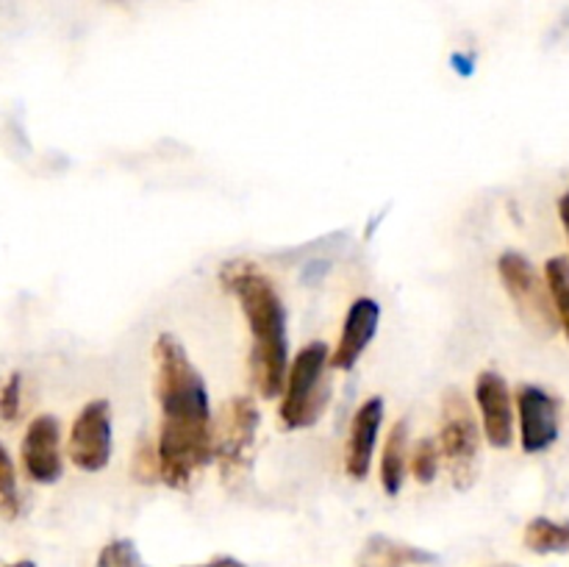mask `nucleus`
<instances>
[{"mask_svg":"<svg viewBox=\"0 0 569 567\" xmlns=\"http://www.w3.org/2000/svg\"><path fill=\"white\" fill-rule=\"evenodd\" d=\"M559 217H561V226H565L567 239H569V189L561 195V200H559Z\"/></svg>","mask_w":569,"mask_h":567,"instance_id":"23","label":"nucleus"},{"mask_svg":"<svg viewBox=\"0 0 569 567\" xmlns=\"http://www.w3.org/2000/svg\"><path fill=\"white\" fill-rule=\"evenodd\" d=\"M378 322H381V306L372 298H356L345 315L342 331H339L337 348L331 350V370L348 372L359 365L367 345L376 339Z\"/></svg>","mask_w":569,"mask_h":567,"instance_id":"11","label":"nucleus"},{"mask_svg":"<svg viewBox=\"0 0 569 567\" xmlns=\"http://www.w3.org/2000/svg\"><path fill=\"white\" fill-rule=\"evenodd\" d=\"M545 284H548L550 300H553L556 320H559V328L565 331L569 342V259L567 256H553V259L545 265Z\"/></svg>","mask_w":569,"mask_h":567,"instance_id":"15","label":"nucleus"},{"mask_svg":"<svg viewBox=\"0 0 569 567\" xmlns=\"http://www.w3.org/2000/svg\"><path fill=\"white\" fill-rule=\"evenodd\" d=\"M259 406L248 395H233L226 400L211 422V461L220 467V478L228 487H237L253 467L256 437H259Z\"/></svg>","mask_w":569,"mask_h":567,"instance_id":"4","label":"nucleus"},{"mask_svg":"<svg viewBox=\"0 0 569 567\" xmlns=\"http://www.w3.org/2000/svg\"><path fill=\"white\" fill-rule=\"evenodd\" d=\"M517 420H520L522 450L545 454L548 448H553L561 434L559 398L537 384H522L517 389Z\"/></svg>","mask_w":569,"mask_h":567,"instance_id":"8","label":"nucleus"},{"mask_svg":"<svg viewBox=\"0 0 569 567\" xmlns=\"http://www.w3.org/2000/svg\"><path fill=\"white\" fill-rule=\"evenodd\" d=\"M383 426V398L372 395L356 409L350 422L348 442H345V472L356 481H365L370 476L372 456L378 448V434Z\"/></svg>","mask_w":569,"mask_h":567,"instance_id":"12","label":"nucleus"},{"mask_svg":"<svg viewBox=\"0 0 569 567\" xmlns=\"http://www.w3.org/2000/svg\"><path fill=\"white\" fill-rule=\"evenodd\" d=\"M370 554L383 559L387 565H431V561H437V556L431 550L415 548V545L398 543V539L389 537H372Z\"/></svg>","mask_w":569,"mask_h":567,"instance_id":"16","label":"nucleus"},{"mask_svg":"<svg viewBox=\"0 0 569 567\" xmlns=\"http://www.w3.org/2000/svg\"><path fill=\"white\" fill-rule=\"evenodd\" d=\"M20 489H17V470L9 450L0 442V515L6 520H14L20 515Z\"/></svg>","mask_w":569,"mask_h":567,"instance_id":"18","label":"nucleus"},{"mask_svg":"<svg viewBox=\"0 0 569 567\" xmlns=\"http://www.w3.org/2000/svg\"><path fill=\"white\" fill-rule=\"evenodd\" d=\"M20 459L31 481H59L61 472H64V459H61V426L53 415H39L28 422Z\"/></svg>","mask_w":569,"mask_h":567,"instance_id":"9","label":"nucleus"},{"mask_svg":"<svg viewBox=\"0 0 569 567\" xmlns=\"http://www.w3.org/2000/svg\"><path fill=\"white\" fill-rule=\"evenodd\" d=\"M22 409V372H11L0 387V422H14Z\"/></svg>","mask_w":569,"mask_h":567,"instance_id":"21","label":"nucleus"},{"mask_svg":"<svg viewBox=\"0 0 569 567\" xmlns=\"http://www.w3.org/2000/svg\"><path fill=\"white\" fill-rule=\"evenodd\" d=\"M409 420H398L389 431L387 445L381 454V487L387 495H398L409 476Z\"/></svg>","mask_w":569,"mask_h":567,"instance_id":"13","label":"nucleus"},{"mask_svg":"<svg viewBox=\"0 0 569 567\" xmlns=\"http://www.w3.org/2000/svg\"><path fill=\"white\" fill-rule=\"evenodd\" d=\"M153 365L161 409L156 439L161 481L172 489H189L211 461L214 417L209 389L176 334L164 331L156 337Z\"/></svg>","mask_w":569,"mask_h":567,"instance_id":"1","label":"nucleus"},{"mask_svg":"<svg viewBox=\"0 0 569 567\" xmlns=\"http://www.w3.org/2000/svg\"><path fill=\"white\" fill-rule=\"evenodd\" d=\"M522 543L533 554H567L569 550V523L550 520V517H533L526 526Z\"/></svg>","mask_w":569,"mask_h":567,"instance_id":"14","label":"nucleus"},{"mask_svg":"<svg viewBox=\"0 0 569 567\" xmlns=\"http://www.w3.org/2000/svg\"><path fill=\"white\" fill-rule=\"evenodd\" d=\"M114 428H111V404L106 398L89 400L76 415L67 439L70 461L83 472H100L111 461Z\"/></svg>","mask_w":569,"mask_h":567,"instance_id":"7","label":"nucleus"},{"mask_svg":"<svg viewBox=\"0 0 569 567\" xmlns=\"http://www.w3.org/2000/svg\"><path fill=\"white\" fill-rule=\"evenodd\" d=\"M192 567H248V565L239 559H233V556H217V559L206 561V565H192Z\"/></svg>","mask_w":569,"mask_h":567,"instance_id":"22","label":"nucleus"},{"mask_svg":"<svg viewBox=\"0 0 569 567\" xmlns=\"http://www.w3.org/2000/svg\"><path fill=\"white\" fill-rule=\"evenodd\" d=\"M476 404L487 442L492 448H509L515 442V400L500 372L483 370L476 378Z\"/></svg>","mask_w":569,"mask_h":567,"instance_id":"10","label":"nucleus"},{"mask_svg":"<svg viewBox=\"0 0 569 567\" xmlns=\"http://www.w3.org/2000/svg\"><path fill=\"white\" fill-rule=\"evenodd\" d=\"M0 567H37L31 559H20V561H9V565H0Z\"/></svg>","mask_w":569,"mask_h":567,"instance_id":"24","label":"nucleus"},{"mask_svg":"<svg viewBox=\"0 0 569 567\" xmlns=\"http://www.w3.org/2000/svg\"><path fill=\"white\" fill-rule=\"evenodd\" d=\"M133 476H137L139 484H153L156 478H161L159 450H156V442L144 437L139 439L137 450H133Z\"/></svg>","mask_w":569,"mask_h":567,"instance_id":"20","label":"nucleus"},{"mask_svg":"<svg viewBox=\"0 0 569 567\" xmlns=\"http://www.w3.org/2000/svg\"><path fill=\"white\" fill-rule=\"evenodd\" d=\"M439 465H442V454H439V442L433 437H420L409 454V470L420 484H433L439 476Z\"/></svg>","mask_w":569,"mask_h":567,"instance_id":"17","label":"nucleus"},{"mask_svg":"<svg viewBox=\"0 0 569 567\" xmlns=\"http://www.w3.org/2000/svg\"><path fill=\"white\" fill-rule=\"evenodd\" d=\"M220 284L237 298L250 328V381L264 400L283 392L289 370L287 306L264 270L248 259L220 267Z\"/></svg>","mask_w":569,"mask_h":567,"instance_id":"2","label":"nucleus"},{"mask_svg":"<svg viewBox=\"0 0 569 567\" xmlns=\"http://www.w3.org/2000/svg\"><path fill=\"white\" fill-rule=\"evenodd\" d=\"M498 272L520 320L539 337H553L559 331L553 300H550L548 284L531 265V259L517 250H506L498 259Z\"/></svg>","mask_w":569,"mask_h":567,"instance_id":"6","label":"nucleus"},{"mask_svg":"<svg viewBox=\"0 0 569 567\" xmlns=\"http://www.w3.org/2000/svg\"><path fill=\"white\" fill-rule=\"evenodd\" d=\"M328 370H331V354L326 342H309L295 356L287 370V381H283L281 406H278L283 428L298 431L320 420L331 400Z\"/></svg>","mask_w":569,"mask_h":567,"instance_id":"3","label":"nucleus"},{"mask_svg":"<svg viewBox=\"0 0 569 567\" xmlns=\"http://www.w3.org/2000/svg\"><path fill=\"white\" fill-rule=\"evenodd\" d=\"M439 454L448 465L456 489H470L481 472V426L470 400L459 389H448L439 409Z\"/></svg>","mask_w":569,"mask_h":567,"instance_id":"5","label":"nucleus"},{"mask_svg":"<svg viewBox=\"0 0 569 567\" xmlns=\"http://www.w3.org/2000/svg\"><path fill=\"white\" fill-rule=\"evenodd\" d=\"M94 567H148L139 556V548L133 539H111L100 548L98 565Z\"/></svg>","mask_w":569,"mask_h":567,"instance_id":"19","label":"nucleus"}]
</instances>
